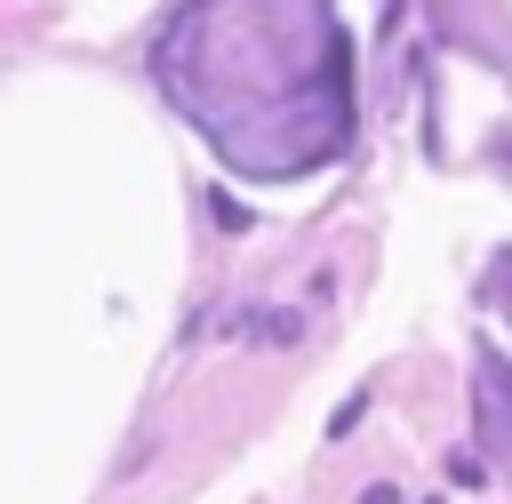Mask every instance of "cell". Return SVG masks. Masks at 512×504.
I'll list each match as a JSON object with an SVG mask.
<instances>
[{
	"label": "cell",
	"mask_w": 512,
	"mask_h": 504,
	"mask_svg": "<svg viewBox=\"0 0 512 504\" xmlns=\"http://www.w3.org/2000/svg\"><path fill=\"white\" fill-rule=\"evenodd\" d=\"M472 400H480L488 432H504V440H512V368H504V360H488V352H480V392H472Z\"/></svg>",
	"instance_id": "obj_1"
},
{
	"label": "cell",
	"mask_w": 512,
	"mask_h": 504,
	"mask_svg": "<svg viewBox=\"0 0 512 504\" xmlns=\"http://www.w3.org/2000/svg\"><path fill=\"white\" fill-rule=\"evenodd\" d=\"M360 408H368V400H360V392H352V400H336V408H328V440H344V432H352V424H360Z\"/></svg>",
	"instance_id": "obj_2"
},
{
	"label": "cell",
	"mask_w": 512,
	"mask_h": 504,
	"mask_svg": "<svg viewBox=\"0 0 512 504\" xmlns=\"http://www.w3.org/2000/svg\"><path fill=\"white\" fill-rule=\"evenodd\" d=\"M448 480H456V488H488V464H472V456H448Z\"/></svg>",
	"instance_id": "obj_3"
},
{
	"label": "cell",
	"mask_w": 512,
	"mask_h": 504,
	"mask_svg": "<svg viewBox=\"0 0 512 504\" xmlns=\"http://www.w3.org/2000/svg\"><path fill=\"white\" fill-rule=\"evenodd\" d=\"M360 504H400V488H392V480H376V488H360Z\"/></svg>",
	"instance_id": "obj_4"
},
{
	"label": "cell",
	"mask_w": 512,
	"mask_h": 504,
	"mask_svg": "<svg viewBox=\"0 0 512 504\" xmlns=\"http://www.w3.org/2000/svg\"><path fill=\"white\" fill-rule=\"evenodd\" d=\"M424 504H440V496H424Z\"/></svg>",
	"instance_id": "obj_5"
}]
</instances>
